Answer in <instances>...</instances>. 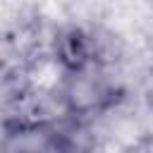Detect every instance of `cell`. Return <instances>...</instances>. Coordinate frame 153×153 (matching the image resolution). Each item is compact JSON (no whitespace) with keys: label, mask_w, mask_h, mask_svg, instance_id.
Returning a JSON list of instances; mask_svg holds the SVG:
<instances>
[{"label":"cell","mask_w":153,"mask_h":153,"mask_svg":"<svg viewBox=\"0 0 153 153\" xmlns=\"http://www.w3.org/2000/svg\"><path fill=\"white\" fill-rule=\"evenodd\" d=\"M7 153H67L62 141L53 131L43 129H24L10 141Z\"/></svg>","instance_id":"obj_1"}]
</instances>
